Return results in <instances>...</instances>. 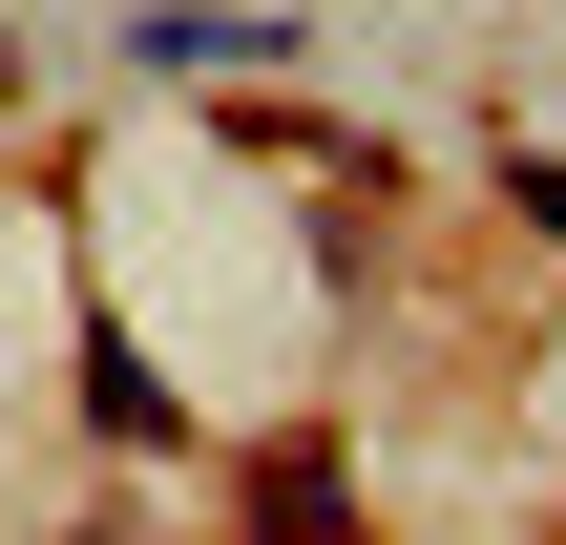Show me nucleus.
Wrapping results in <instances>:
<instances>
[{"label": "nucleus", "mask_w": 566, "mask_h": 545, "mask_svg": "<svg viewBox=\"0 0 566 545\" xmlns=\"http://www.w3.org/2000/svg\"><path fill=\"white\" fill-rule=\"evenodd\" d=\"M504 189H525V231H566V168H525V147H504Z\"/></svg>", "instance_id": "1"}]
</instances>
